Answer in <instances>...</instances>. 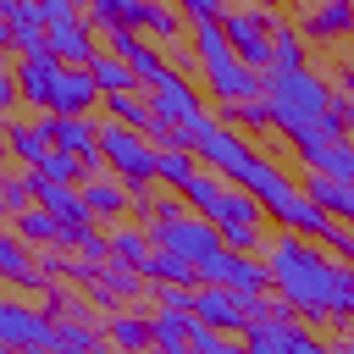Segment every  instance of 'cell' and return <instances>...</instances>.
<instances>
[{"label":"cell","mask_w":354,"mask_h":354,"mask_svg":"<svg viewBox=\"0 0 354 354\" xmlns=\"http://www.w3.org/2000/svg\"><path fill=\"white\" fill-rule=\"evenodd\" d=\"M221 127H271V105L266 100H243V105H221Z\"/></svg>","instance_id":"cell-34"},{"label":"cell","mask_w":354,"mask_h":354,"mask_svg":"<svg viewBox=\"0 0 354 354\" xmlns=\"http://www.w3.org/2000/svg\"><path fill=\"white\" fill-rule=\"evenodd\" d=\"M50 55L61 61V66H94V39H88V22H66V28H55L50 33Z\"/></svg>","instance_id":"cell-20"},{"label":"cell","mask_w":354,"mask_h":354,"mask_svg":"<svg viewBox=\"0 0 354 354\" xmlns=\"http://www.w3.org/2000/svg\"><path fill=\"white\" fill-rule=\"evenodd\" d=\"M6 149H11V160H22L28 171H39L44 160H50V133H44V116L39 122H22V116H11L6 122Z\"/></svg>","instance_id":"cell-16"},{"label":"cell","mask_w":354,"mask_h":354,"mask_svg":"<svg viewBox=\"0 0 354 354\" xmlns=\"http://www.w3.org/2000/svg\"><path fill=\"white\" fill-rule=\"evenodd\" d=\"M83 205H88V216L116 221V216H127V210L138 205V194H133L127 183H116V177H88V183H83Z\"/></svg>","instance_id":"cell-18"},{"label":"cell","mask_w":354,"mask_h":354,"mask_svg":"<svg viewBox=\"0 0 354 354\" xmlns=\"http://www.w3.org/2000/svg\"><path fill=\"white\" fill-rule=\"evenodd\" d=\"M337 116H343V127H348V138H354V111H343V105H337Z\"/></svg>","instance_id":"cell-40"},{"label":"cell","mask_w":354,"mask_h":354,"mask_svg":"<svg viewBox=\"0 0 354 354\" xmlns=\"http://www.w3.org/2000/svg\"><path fill=\"white\" fill-rule=\"evenodd\" d=\"M299 33L310 44H337L354 33V6L348 0H321V6H304L299 11Z\"/></svg>","instance_id":"cell-13"},{"label":"cell","mask_w":354,"mask_h":354,"mask_svg":"<svg viewBox=\"0 0 354 354\" xmlns=\"http://www.w3.org/2000/svg\"><path fill=\"white\" fill-rule=\"evenodd\" d=\"M343 354H354V337H348V343H343Z\"/></svg>","instance_id":"cell-44"},{"label":"cell","mask_w":354,"mask_h":354,"mask_svg":"<svg viewBox=\"0 0 354 354\" xmlns=\"http://www.w3.org/2000/svg\"><path fill=\"white\" fill-rule=\"evenodd\" d=\"M0 343L17 354H55V321L28 299H0Z\"/></svg>","instance_id":"cell-8"},{"label":"cell","mask_w":354,"mask_h":354,"mask_svg":"<svg viewBox=\"0 0 354 354\" xmlns=\"http://www.w3.org/2000/svg\"><path fill=\"white\" fill-rule=\"evenodd\" d=\"M194 321H205L210 332H249V304L232 293V288H199V304H194Z\"/></svg>","instance_id":"cell-12"},{"label":"cell","mask_w":354,"mask_h":354,"mask_svg":"<svg viewBox=\"0 0 354 354\" xmlns=\"http://www.w3.org/2000/svg\"><path fill=\"white\" fill-rule=\"evenodd\" d=\"M39 22H44V33H55V28L83 22V17H77V6H72V0H39Z\"/></svg>","instance_id":"cell-37"},{"label":"cell","mask_w":354,"mask_h":354,"mask_svg":"<svg viewBox=\"0 0 354 354\" xmlns=\"http://www.w3.org/2000/svg\"><path fill=\"white\" fill-rule=\"evenodd\" d=\"M310 61H304V33H299V22H282L277 33H271V72H304Z\"/></svg>","instance_id":"cell-26"},{"label":"cell","mask_w":354,"mask_h":354,"mask_svg":"<svg viewBox=\"0 0 354 354\" xmlns=\"http://www.w3.org/2000/svg\"><path fill=\"white\" fill-rule=\"evenodd\" d=\"M144 33H155V39H177V33H183V11H171V6H149Z\"/></svg>","instance_id":"cell-36"},{"label":"cell","mask_w":354,"mask_h":354,"mask_svg":"<svg viewBox=\"0 0 354 354\" xmlns=\"http://www.w3.org/2000/svg\"><path fill=\"white\" fill-rule=\"evenodd\" d=\"M232 354H254V348H249V343H232Z\"/></svg>","instance_id":"cell-41"},{"label":"cell","mask_w":354,"mask_h":354,"mask_svg":"<svg viewBox=\"0 0 354 354\" xmlns=\"http://www.w3.org/2000/svg\"><path fill=\"white\" fill-rule=\"evenodd\" d=\"M0 277H6V282H17V288H28V293H44V299L55 293V288H50V271H33L28 243H22V238H11V232H6V243H0Z\"/></svg>","instance_id":"cell-19"},{"label":"cell","mask_w":354,"mask_h":354,"mask_svg":"<svg viewBox=\"0 0 354 354\" xmlns=\"http://www.w3.org/2000/svg\"><path fill=\"white\" fill-rule=\"evenodd\" d=\"M337 105L354 111V66H337Z\"/></svg>","instance_id":"cell-39"},{"label":"cell","mask_w":354,"mask_h":354,"mask_svg":"<svg viewBox=\"0 0 354 354\" xmlns=\"http://www.w3.org/2000/svg\"><path fill=\"white\" fill-rule=\"evenodd\" d=\"M33 194H39V205H44L55 221H94L88 205H83V188H61V183H39V177H33Z\"/></svg>","instance_id":"cell-24"},{"label":"cell","mask_w":354,"mask_h":354,"mask_svg":"<svg viewBox=\"0 0 354 354\" xmlns=\"http://www.w3.org/2000/svg\"><path fill=\"white\" fill-rule=\"evenodd\" d=\"M149 111H155V122L160 127H199L205 122V105H199V88L177 72V77H166L160 88H149Z\"/></svg>","instance_id":"cell-10"},{"label":"cell","mask_w":354,"mask_h":354,"mask_svg":"<svg viewBox=\"0 0 354 354\" xmlns=\"http://www.w3.org/2000/svg\"><path fill=\"white\" fill-rule=\"evenodd\" d=\"M266 266H271V288L282 293V304H288L299 321H310V326L337 321L343 266H337L321 243H310V238H299V232H277L271 249H266Z\"/></svg>","instance_id":"cell-1"},{"label":"cell","mask_w":354,"mask_h":354,"mask_svg":"<svg viewBox=\"0 0 354 354\" xmlns=\"http://www.w3.org/2000/svg\"><path fill=\"white\" fill-rule=\"evenodd\" d=\"M33 205H39V194H33V171H17V177L0 183V210H6V221L28 216Z\"/></svg>","instance_id":"cell-32"},{"label":"cell","mask_w":354,"mask_h":354,"mask_svg":"<svg viewBox=\"0 0 354 354\" xmlns=\"http://www.w3.org/2000/svg\"><path fill=\"white\" fill-rule=\"evenodd\" d=\"M337 321L354 326V266H343V282H337Z\"/></svg>","instance_id":"cell-38"},{"label":"cell","mask_w":354,"mask_h":354,"mask_svg":"<svg viewBox=\"0 0 354 354\" xmlns=\"http://www.w3.org/2000/svg\"><path fill=\"white\" fill-rule=\"evenodd\" d=\"M94 100H105V94H100V83H94V66H66V77H61V88H55L50 116H88V111H94Z\"/></svg>","instance_id":"cell-15"},{"label":"cell","mask_w":354,"mask_h":354,"mask_svg":"<svg viewBox=\"0 0 354 354\" xmlns=\"http://www.w3.org/2000/svg\"><path fill=\"white\" fill-rule=\"evenodd\" d=\"M194 171H205L194 149H160V183H171V188H183V183H188Z\"/></svg>","instance_id":"cell-35"},{"label":"cell","mask_w":354,"mask_h":354,"mask_svg":"<svg viewBox=\"0 0 354 354\" xmlns=\"http://www.w3.org/2000/svg\"><path fill=\"white\" fill-rule=\"evenodd\" d=\"M6 232L11 238H22L28 249H50V243H61V232H66V221H55L44 205H33L28 216H17V221H6Z\"/></svg>","instance_id":"cell-21"},{"label":"cell","mask_w":354,"mask_h":354,"mask_svg":"<svg viewBox=\"0 0 354 354\" xmlns=\"http://www.w3.org/2000/svg\"><path fill=\"white\" fill-rule=\"evenodd\" d=\"M105 44H111V55H122V61L133 66V77H138L144 88H160L166 77H177V66L160 55V44H149V39H138V33H111Z\"/></svg>","instance_id":"cell-11"},{"label":"cell","mask_w":354,"mask_h":354,"mask_svg":"<svg viewBox=\"0 0 354 354\" xmlns=\"http://www.w3.org/2000/svg\"><path fill=\"white\" fill-rule=\"evenodd\" d=\"M199 288H232V293L249 304V299H266L271 266L254 260V254H238V249H216V254L199 266Z\"/></svg>","instance_id":"cell-7"},{"label":"cell","mask_w":354,"mask_h":354,"mask_svg":"<svg viewBox=\"0 0 354 354\" xmlns=\"http://www.w3.org/2000/svg\"><path fill=\"white\" fill-rule=\"evenodd\" d=\"M155 354H194L188 337H194V315H171V310H155Z\"/></svg>","instance_id":"cell-25"},{"label":"cell","mask_w":354,"mask_h":354,"mask_svg":"<svg viewBox=\"0 0 354 354\" xmlns=\"http://www.w3.org/2000/svg\"><path fill=\"white\" fill-rule=\"evenodd\" d=\"M61 77H66V66H61L55 55H39V61H17V83H22V100H28L39 116H50Z\"/></svg>","instance_id":"cell-14"},{"label":"cell","mask_w":354,"mask_h":354,"mask_svg":"<svg viewBox=\"0 0 354 354\" xmlns=\"http://www.w3.org/2000/svg\"><path fill=\"white\" fill-rule=\"evenodd\" d=\"M33 177H39V183H61V188H72L77 177L88 183V166H83V160H72V155H61V149H50V160H44Z\"/></svg>","instance_id":"cell-33"},{"label":"cell","mask_w":354,"mask_h":354,"mask_svg":"<svg viewBox=\"0 0 354 354\" xmlns=\"http://www.w3.org/2000/svg\"><path fill=\"white\" fill-rule=\"evenodd\" d=\"M100 127H105V122H94V116H44L50 144H55L61 155L83 160V166H88V177L105 166V155H100Z\"/></svg>","instance_id":"cell-9"},{"label":"cell","mask_w":354,"mask_h":354,"mask_svg":"<svg viewBox=\"0 0 354 354\" xmlns=\"http://www.w3.org/2000/svg\"><path fill=\"white\" fill-rule=\"evenodd\" d=\"M194 61H199V72H205V88H216L221 105L266 100V77L238 61V50H232V39L221 33V22H199V28H194Z\"/></svg>","instance_id":"cell-2"},{"label":"cell","mask_w":354,"mask_h":354,"mask_svg":"<svg viewBox=\"0 0 354 354\" xmlns=\"http://www.w3.org/2000/svg\"><path fill=\"white\" fill-rule=\"evenodd\" d=\"M144 282H155V288H194V282H199V266H188V260L155 249L149 266H144Z\"/></svg>","instance_id":"cell-27"},{"label":"cell","mask_w":354,"mask_h":354,"mask_svg":"<svg viewBox=\"0 0 354 354\" xmlns=\"http://www.w3.org/2000/svg\"><path fill=\"white\" fill-rule=\"evenodd\" d=\"M100 155H105L111 177L127 183L133 194H144V188L160 177V149H155L144 133L122 127V122H105V127H100Z\"/></svg>","instance_id":"cell-4"},{"label":"cell","mask_w":354,"mask_h":354,"mask_svg":"<svg viewBox=\"0 0 354 354\" xmlns=\"http://www.w3.org/2000/svg\"><path fill=\"white\" fill-rule=\"evenodd\" d=\"M55 354H111V343H105V326H88L83 315H72V321H55Z\"/></svg>","instance_id":"cell-22"},{"label":"cell","mask_w":354,"mask_h":354,"mask_svg":"<svg viewBox=\"0 0 354 354\" xmlns=\"http://www.w3.org/2000/svg\"><path fill=\"white\" fill-rule=\"evenodd\" d=\"M277 28H282V17L266 6H227V17H221V33L232 39L238 61L260 77H271V33Z\"/></svg>","instance_id":"cell-5"},{"label":"cell","mask_w":354,"mask_h":354,"mask_svg":"<svg viewBox=\"0 0 354 354\" xmlns=\"http://www.w3.org/2000/svg\"><path fill=\"white\" fill-rule=\"evenodd\" d=\"M105 343H111V354H144V348H155V321L133 315V310H111L105 315Z\"/></svg>","instance_id":"cell-17"},{"label":"cell","mask_w":354,"mask_h":354,"mask_svg":"<svg viewBox=\"0 0 354 354\" xmlns=\"http://www.w3.org/2000/svg\"><path fill=\"white\" fill-rule=\"evenodd\" d=\"M315 354H343V348H326V343H315Z\"/></svg>","instance_id":"cell-42"},{"label":"cell","mask_w":354,"mask_h":354,"mask_svg":"<svg viewBox=\"0 0 354 354\" xmlns=\"http://www.w3.org/2000/svg\"><path fill=\"white\" fill-rule=\"evenodd\" d=\"M149 254H155L149 232H138V227H116V232H111V260H122V266L144 271V266H149Z\"/></svg>","instance_id":"cell-31"},{"label":"cell","mask_w":354,"mask_h":354,"mask_svg":"<svg viewBox=\"0 0 354 354\" xmlns=\"http://www.w3.org/2000/svg\"><path fill=\"white\" fill-rule=\"evenodd\" d=\"M149 243H155L160 254L188 260V266H205L216 249H227L221 232H216V221L188 216L183 199H155V205H149Z\"/></svg>","instance_id":"cell-3"},{"label":"cell","mask_w":354,"mask_h":354,"mask_svg":"<svg viewBox=\"0 0 354 354\" xmlns=\"http://www.w3.org/2000/svg\"><path fill=\"white\" fill-rule=\"evenodd\" d=\"M304 194H310V205H321V210H326V216H337V221L348 216V199H354V188H348V183H337V177H315V171H310Z\"/></svg>","instance_id":"cell-30"},{"label":"cell","mask_w":354,"mask_h":354,"mask_svg":"<svg viewBox=\"0 0 354 354\" xmlns=\"http://www.w3.org/2000/svg\"><path fill=\"white\" fill-rule=\"evenodd\" d=\"M94 83H100V94H138L133 66H127L122 55H111V50H100V55H94Z\"/></svg>","instance_id":"cell-28"},{"label":"cell","mask_w":354,"mask_h":354,"mask_svg":"<svg viewBox=\"0 0 354 354\" xmlns=\"http://www.w3.org/2000/svg\"><path fill=\"white\" fill-rule=\"evenodd\" d=\"M216 232H221V243H227V249H238V254L271 249V243H266V205H260L254 194H243V188H227V194H221Z\"/></svg>","instance_id":"cell-6"},{"label":"cell","mask_w":354,"mask_h":354,"mask_svg":"<svg viewBox=\"0 0 354 354\" xmlns=\"http://www.w3.org/2000/svg\"><path fill=\"white\" fill-rule=\"evenodd\" d=\"M105 111H111V122H122L133 133H155V111L144 94H105Z\"/></svg>","instance_id":"cell-29"},{"label":"cell","mask_w":354,"mask_h":354,"mask_svg":"<svg viewBox=\"0 0 354 354\" xmlns=\"http://www.w3.org/2000/svg\"><path fill=\"white\" fill-rule=\"evenodd\" d=\"M221 194H227V183H221L216 171H194V177L177 188V199H183L188 210H199L205 221H216V210H221Z\"/></svg>","instance_id":"cell-23"},{"label":"cell","mask_w":354,"mask_h":354,"mask_svg":"<svg viewBox=\"0 0 354 354\" xmlns=\"http://www.w3.org/2000/svg\"><path fill=\"white\" fill-rule=\"evenodd\" d=\"M343 221H354V199H348V216H343Z\"/></svg>","instance_id":"cell-43"}]
</instances>
